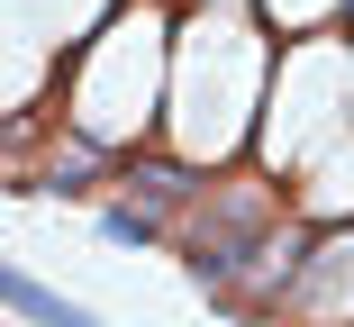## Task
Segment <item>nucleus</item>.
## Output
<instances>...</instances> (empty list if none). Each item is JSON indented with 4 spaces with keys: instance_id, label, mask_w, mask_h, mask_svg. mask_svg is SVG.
Here are the masks:
<instances>
[{
    "instance_id": "f257e3e1",
    "label": "nucleus",
    "mask_w": 354,
    "mask_h": 327,
    "mask_svg": "<svg viewBox=\"0 0 354 327\" xmlns=\"http://www.w3.org/2000/svg\"><path fill=\"white\" fill-rule=\"evenodd\" d=\"M200 227L182 236V254H191V273L209 282V291H236L245 273H254V254L272 245V200H263V191H200Z\"/></svg>"
},
{
    "instance_id": "f03ea898",
    "label": "nucleus",
    "mask_w": 354,
    "mask_h": 327,
    "mask_svg": "<svg viewBox=\"0 0 354 327\" xmlns=\"http://www.w3.org/2000/svg\"><path fill=\"white\" fill-rule=\"evenodd\" d=\"M0 309H19L28 327H100V318H91L82 300H64V291H46L37 273H19V264H10V254H0Z\"/></svg>"
},
{
    "instance_id": "7ed1b4c3",
    "label": "nucleus",
    "mask_w": 354,
    "mask_h": 327,
    "mask_svg": "<svg viewBox=\"0 0 354 327\" xmlns=\"http://www.w3.org/2000/svg\"><path fill=\"white\" fill-rule=\"evenodd\" d=\"M100 236H109V245H155V236H164V218H146L136 200H118V209H100Z\"/></svg>"
},
{
    "instance_id": "20e7f679",
    "label": "nucleus",
    "mask_w": 354,
    "mask_h": 327,
    "mask_svg": "<svg viewBox=\"0 0 354 327\" xmlns=\"http://www.w3.org/2000/svg\"><path fill=\"white\" fill-rule=\"evenodd\" d=\"M345 19H354V0H345Z\"/></svg>"
}]
</instances>
